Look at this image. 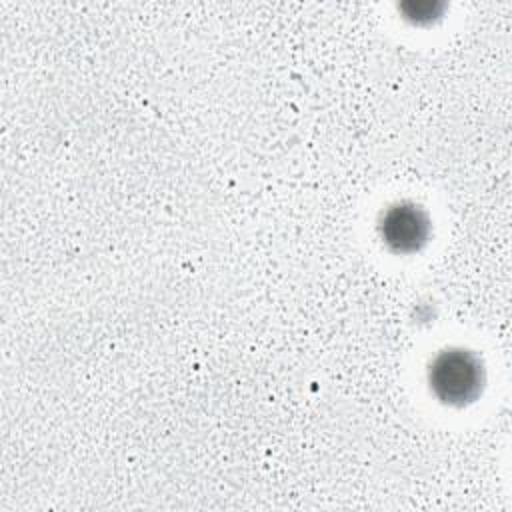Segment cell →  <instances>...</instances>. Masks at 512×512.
<instances>
[{"label": "cell", "instance_id": "1", "mask_svg": "<svg viewBox=\"0 0 512 512\" xmlns=\"http://www.w3.org/2000/svg\"><path fill=\"white\" fill-rule=\"evenodd\" d=\"M484 370L480 360L466 350L440 352L428 370V382L434 396L446 404H466L482 388Z\"/></svg>", "mask_w": 512, "mask_h": 512}, {"label": "cell", "instance_id": "2", "mask_svg": "<svg viewBox=\"0 0 512 512\" xmlns=\"http://www.w3.org/2000/svg\"><path fill=\"white\" fill-rule=\"evenodd\" d=\"M380 236L390 250L410 254L426 244L430 236V220L420 206L398 202L382 214Z\"/></svg>", "mask_w": 512, "mask_h": 512}]
</instances>
